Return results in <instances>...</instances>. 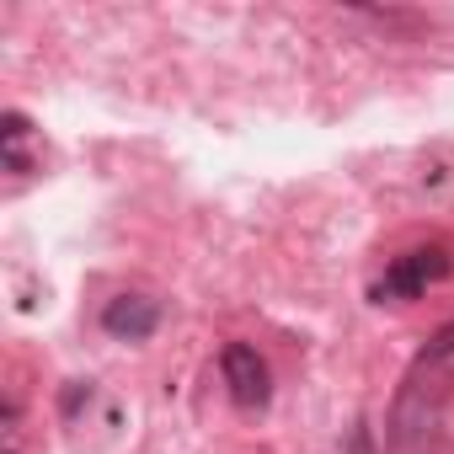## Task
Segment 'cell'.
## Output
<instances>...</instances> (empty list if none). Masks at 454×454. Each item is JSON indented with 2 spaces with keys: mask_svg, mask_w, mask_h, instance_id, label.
Segmentation results:
<instances>
[{
  "mask_svg": "<svg viewBox=\"0 0 454 454\" xmlns=\"http://www.w3.org/2000/svg\"><path fill=\"white\" fill-rule=\"evenodd\" d=\"M219 369H224V385H231V395L241 406H268V364L257 358V348L231 342L224 358H219Z\"/></svg>",
  "mask_w": 454,
  "mask_h": 454,
  "instance_id": "1",
  "label": "cell"
},
{
  "mask_svg": "<svg viewBox=\"0 0 454 454\" xmlns=\"http://www.w3.org/2000/svg\"><path fill=\"white\" fill-rule=\"evenodd\" d=\"M449 273V257L443 252H411L401 257L380 284H374V300H395V294H422L427 284H438Z\"/></svg>",
  "mask_w": 454,
  "mask_h": 454,
  "instance_id": "2",
  "label": "cell"
},
{
  "mask_svg": "<svg viewBox=\"0 0 454 454\" xmlns=\"http://www.w3.org/2000/svg\"><path fill=\"white\" fill-rule=\"evenodd\" d=\"M155 321H160V310H155V300H145V294H118V300H107V310H102V326H107L118 342H145V337L155 332Z\"/></svg>",
  "mask_w": 454,
  "mask_h": 454,
  "instance_id": "3",
  "label": "cell"
},
{
  "mask_svg": "<svg viewBox=\"0 0 454 454\" xmlns=\"http://www.w3.org/2000/svg\"><path fill=\"white\" fill-rule=\"evenodd\" d=\"M454 353V326H443L438 337H433V348H427V358H449Z\"/></svg>",
  "mask_w": 454,
  "mask_h": 454,
  "instance_id": "4",
  "label": "cell"
}]
</instances>
